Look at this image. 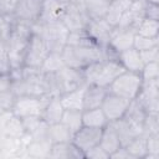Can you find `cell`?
Segmentation results:
<instances>
[{
    "mask_svg": "<svg viewBox=\"0 0 159 159\" xmlns=\"http://www.w3.org/2000/svg\"><path fill=\"white\" fill-rule=\"evenodd\" d=\"M34 24L14 19L11 31L7 37V48H6V55H7L11 71L21 68L24 66L25 51H26L29 40L32 35Z\"/></svg>",
    "mask_w": 159,
    "mask_h": 159,
    "instance_id": "obj_1",
    "label": "cell"
},
{
    "mask_svg": "<svg viewBox=\"0 0 159 159\" xmlns=\"http://www.w3.org/2000/svg\"><path fill=\"white\" fill-rule=\"evenodd\" d=\"M62 60L66 66L82 70L92 62L102 61L109 57H117L109 51L108 47H101L98 45L88 46H70L66 45L61 52Z\"/></svg>",
    "mask_w": 159,
    "mask_h": 159,
    "instance_id": "obj_2",
    "label": "cell"
},
{
    "mask_svg": "<svg viewBox=\"0 0 159 159\" xmlns=\"http://www.w3.org/2000/svg\"><path fill=\"white\" fill-rule=\"evenodd\" d=\"M125 70L119 63L117 57H109L102 61H96L82 68V75L86 84H98L108 88L109 84Z\"/></svg>",
    "mask_w": 159,
    "mask_h": 159,
    "instance_id": "obj_3",
    "label": "cell"
},
{
    "mask_svg": "<svg viewBox=\"0 0 159 159\" xmlns=\"http://www.w3.org/2000/svg\"><path fill=\"white\" fill-rule=\"evenodd\" d=\"M68 30L61 21L55 22H35L32 25V34L39 35L46 43L50 52H62L67 43Z\"/></svg>",
    "mask_w": 159,
    "mask_h": 159,
    "instance_id": "obj_4",
    "label": "cell"
},
{
    "mask_svg": "<svg viewBox=\"0 0 159 159\" xmlns=\"http://www.w3.org/2000/svg\"><path fill=\"white\" fill-rule=\"evenodd\" d=\"M48 75L52 96H60L62 93H66L68 91H72L86 84L82 70H77L73 67L63 66L58 72Z\"/></svg>",
    "mask_w": 159,
    "mask_h": 159,
    "instance_id": "obj_5",
    "label": "cell"
},
{
    "mask_svg": "<svg viewBox=\"0 0 159 159\" xmlns=\"http://www.w3.org/2000/svg\"><path fill=\"white\" fill-rule=\"evenodd\" d=\"M142 83H143V80L140 77V73L124 71L109 84L108 91L125 99L133 101L139 94Z\"/></svg>",
    "mask_w": 159,
    "mask_h": 159,
    "instance_id": "obj_6",
    "label": "cell"
},
{
    "mask_svg": "<svg viewBox=\"0 0 159 159\" xmlns=\"http://www.w3.org/2000/svg\"><path fill=\"white\" fill-rule=\"evenodd\" d=\"M51 94L45 96H17L12 113L20 118L27 116H40L48 103Z\"/></svg>",
    "mask_w": 159,
    "mask_h": 159,
    "instance_id": "obj_7",
    "label": "cell"
},
{
    "mask_svg": "<svg viewBox=\"0 0 159 159\" xmlns=\"http://www.w3.org/2000/svg\"><path fill=\"white\" fill-rule=\"evenodd\" d=\"M135 99L147 114H159V78L143 81L140 92Z\"/></svg>",
    "mask_w": 159,
    "mask_h": 159,
    "instance_id": "obj_8",
    "label": "cell"
},
{
    "mask_svg": "<svg viewBox=\"0 0 159 159\" xmlns=\"http://www.w3.org/2000/svg\"><path fill=\"white\" fill-rule=\"evenodd\" d=\"M48 52L50 51H48L46 43L43 42V40L39 35L32 34L30 40H29L26 51H25L24 66L34 67V68H41Z\"/></svg>",
    "mask_w": 159,
    "mask_h": 159,
    "instance_id": "obj_9",
    "label": "cell"
},
{
    "mask_svg": "<svg viewBox=\"0 0 159 159\" xmlns=\"http://www.w3.org/2000/svg\"><path fill=\"white\" fill-rule=\"evenodd\" d=\"M129 103H130L129 99H125V98L117 96L114 93H111L108 91V93L106 94V97L101 104V108L104 112L108 122H114L124 116Z\"/></svg>",
    "mask_w": 159,
    "mask_h": 159,
    "instance_id": "obj_10",
    "label": "cell"
},
{
    "mask_svg": "<svg viewBox=\"0 0 159 159\" xmlns=\"http://www.w3.org/2000/svg\"><path fill=\"white\" fill-rule=\"evenodd\" d=\"M42 0H16L12 17L26 22H37L41 14Z\"/></svg>",
    "mask_w": 159,
    "mask_h": 159,
    "instance_id": "obj_11",
    "label": "cell"
},
{
    "mask_svg": "<svg viewBox=\"0 0 159 159\" xmlns=\"http://www.w3.org/2000/svg\"><path fill=\"white\" fill-rule=\"evenodd\" d=\"M102 129L101 128H92V127L82 125L76 133H73L71 142L84 154L88 149H91V148H93V147L99 144Z\"/></svg>",
    "mask_w": 159,
    "mask_h": 159,
    "instance_id": "obj_12",
    "label": "cell"
},
{
    "mask_svg": "<svg viewBox=\"0 0 159 159\" xmlns=\"http://www.w3.org/2000/svg\"><path fill=\"white\" fill-rule=\"evenodd\" d=\"M113 29L114 27L111 26L104 19H94V20H88L84 30L98 46L107 47Z\"/></svg>",
    "mask_w": 159,
    "mask_h": 159,
    "instance_id": "obj_13",
    "label": "cell"
},
{
    "mask_svg": "<svg viewBox=\"0 0 159 159\" xmlns=\"http://www.w3.org/2000/svg\"><path fill=\"white\" fill-rule=\"evenodd\" d=\"M88 17L86 15L84 9H81L78 6H75L72 4H67L63 16L61 19V22L66 26V29L71 31H78L84 30L88 22Z\"/></svg>",
    "mask_w": 159,
    "mask_h": 159,
    "instance_id": "obj_14",
    "label": "cell"
},
{
    "mask_svg": "<svg viewBox=\"0 0 159 159\" xmlns=\"http://www.w3.org/2000/svg\"><path fill=\"white\" fill-rule=\"evenodd\" d=\"M134 35H135V30H133V29H117V27H114L107 47L109 48V51L112 53H114L117 56L119 52L133 47Z\"/></svg>",
    "mask_w": 159,
    "mask_h": 159,
    "instance_id": "obj_15",
    "label": "cell"
},
{
    "mask_svg": "<svg viewBox=\"0 0 159 159\" xmlns=\"http://www.w3.org/2000/svg\"><path fill=\"white\" fill-rule=\"evenodd\" d=\"M48 158L53 159H84V154L72 142L52 143Z\"/></svg>",
    "mask_w": 159,
    "mask_h": 159,
    "instance_id": "obj_16",
    "label": "cell"
},
{
    "mask_svg": "<svg viewBox=\"0 0 159 159\" xmlns=\"http://www.w3.org/2000/svg\"><path fill=\"white\" fill-rule=\"evenodd\" d=\"M66 6L62 5L58 0H42L41 14L39 22H55L61 21Z\"/></svg>",
    "mask_w": 159,
    "mask_h": 159,
    "instance_id": "obj_17",
    "label": "cell"
},
{
    "mask_svg": "<svg viewBox=\"0 0 159 159\" xmlns=\"http://www.w3.org/2000/svg\"><path fill=\"white\" fill-rule=\"evenodd\" d=\"M112 125L114 127L117 134H118V138L120 140V144L122 147H125L129 142H132L135 137H138L139 134H142V129L133 125L130 122H128L125 118H119L114 122H111Z\"/></svg>",
    "mask_w": 159,
    "mask_h": 159,
    "instance_id": "obj_18",
    "label": "cell"
},
{
    "mask_svg": "<svg viewBox=\"0 0 159 159\" xmlns=\"http://www.w3.org/2000/svg\"><path fill=\"white\" fill-rule=\"evenodd\" d=\"M117 60L119 61V63L123 66V68L125 71L137 72V73H140L143 65H144L142 58H140L139 51L135 50L134 47H130L128 50L119 52L117 55Z\"/></svg>",
    "mask_w": 159,
    "mask_h": 159,
    "instance_id": "obj_19",
    "label": "cell"
},
{
    "mask_svg": "<svg viewBox=\"0 0 159 159\" xmlns=\"http://www.w3.org/2000/svg\"><path fill=\"white\" fill-rule=\"evenodd\" d=\"M107 93L108 88L106 87L98 84H87L83 94V109L101 107Z\"/></svg>",
    "mask_w": 159,
    "mask_h": 159,
    "instance_id": "obj_20",
    "label": "cell"
},
{
    "mask_svg": "<svg viewBox=\"0 0 159 159\" xmlns=\"http://www.w3.org/2000/svg\"><path fill=\"white\" fill-rule=\"evenodd\" d=\"M65 112V108L60 101L58 96H52L48 101V103L46 104V107L42 111L41 118L43 122H46L47 124H53V123H58L62 119V114Z\"/></svg>",
    "mask_w": 159,
    "mask_h": 159,
    "instance_id": "obj_21",
    "label": "cell"
},
{
    "mask_svg": "<svg viewBox=\"0 0 159 159\" xmlns=\"http://www.w3.org/2000/svg\"><path fill=\"white\" fill-rule=\"evenodd\" d=\"M87 84H83L78 88L68 91L66 93L60 94V101L65 109H77L83 111V94Z\"/></svg>",
    "mask_w": 159,
    "mask_h": 159,
    "instance_id": "obj_22",
    "label": "cell"
},
{
    "mask_svg": "<svg viewBox=\"0 0 159 159\" xmlns=\"http://www.w3.org/2000/svg\"><path fill=\"white\" fill-rule=\"evenodd\" d=\"M99 145L108 153V155H111L113 152H116L118 148L122 147L120 140L118 138V134H117V132H116V129L111 122L102 129Z\"/></svg>",
    "mask_w": 159,
    "mask_h": 159,
    "instance_id": "obj_23",
    "label": "cell"
},
{
    "mask_svg": "<svg viewBox=\"0 0 159 159\" xmlns=\"http://www.w3.org/2000/svg\"><path fill=\"white\" fill-rule=\"evenodd\" d=\"M108 119L101 107L89 108L82 111V124L92 128H104L108 124Z\"/></svg>",
    "mask_w": 159,
    "mask_h": 159,
    "instance_id": "obj_24",
    "label": "cell"
},
{
    "mask_svg": "<svg viewBox=\"0 0 159 159\" xmlns=\"http://www.w3.org/2000/svg\"><path fill=\"white\" fill-rule=\"evenodd\" d=\"M145 117H147V112L144 111V108L140 106V103L137 99L130 101V103L123 116V118H125L133 125L140 128L142 133H143V122H144Z\"/></svg>",
    "mask_w": 159,
    "mask_h": 159,
    "instance_id": "obj_25",
    "label": "cell"
},
{
    "mask_svg": "<svg viewBox=\"0 0 159 159\" xmlns=\"http://www.w3.org/2000/svg\"><path fill=\"white\" fill-rule=\"evenodd\" d=\"M51 145L52 143L48 139H32L26 147L27 158H48Z\"/></svg>",
    "mask_w": 159,
    "mask_h": 159,
    "instance_id": "obj_26",
    "label": "cell"
},
{
    "mask_svg": "<svg viewBox=\"0 0 159 159\" xmlns=\"http://www.w3.org/2000/svg\"><path fill=\"white\" fill-rule=\"evenodd\" d=\"M73 133L62 123H53L48 124L47 128V138L51 143H60V142H71Z\"/></svg>",
    "mask_w": 159,
    "mask_h": 159,
    "instance_id": "obj_27",
    "label": "cell"
},
{
    "mask_svg": "<svg viewBox=\"0 0 159 159\" xmlns=\"http://www.w3.org/2000/svg\"><path fill=\"white\" fill-rule=\"evenodd\" d=\"M111 1L107 0H87L84 5L86 15L89 20L103 19Z\"/></svg>",
    "mask_w": 159,
    "mask_h": 159,
    "instance_id": "obj_28",
    "label": "cell"
},
{
    "mask_svg": "<svg viewBox=\"0 0 159 159\" xmlns=\"http://www.w3.org/2000/svg\"><path fill=\"white\" fill-rule=\"evenodd\" d=\"M144 134H139L132 142H129L124 148L130 154L132 159H144L147 157V140Z\"/></svg>",
    "mask_w": 159,
    "mask_h": 159,
    "instance_id": "obj_29",
    "label": "cell"
},
{
    "mask_svg": "<svg viewBox=\"0 0 159 159\" xmlns=\"http://www.w3.org/2000/svg\"><path fill=\"white\" fill-rule=\"evenodd\" d=\"M127 9H128V7H127L124 4H122L119 0H113V1L109 2V6H108L107 12H106V15H104L103 19H104L111 26L116 27L117 24H118L119 20H120L123 12H124Z\"/></svg>",
    "mask_w": 159,
    "mask_h": 159,
    "instance_id": "obj_30",
    "label": "cell"
},
{
    "mask_svg": "<svg viewBox=\"0 0 159 159\" xmlns=\"http://www.w3.org/2000/svg\"><path fill=\"white\" fill-rule=\"evenodd\" d=\"M61 122L72 132L76 133L83 124H82V111L77 109H65L62 114Z\"/></svg>",
    "mask_w": 159,
    "mask_h": 159,
    "instance_id": "obj_31",
    "label": "cell"
},
{
    "mask_svg": "<svg viewBox=\"0 0 159 159\" xmlns=\"http://www.w3.org/2000/svg\"><path fill=\"white\" fill-rule=\"evenodd\" d=\"M135 34L145 37H159V20L144 17L135 29Z\"/></svg>",
    "mask_w": 159,
    "mask_h": 159,
    "instance_id": "obj_32",
    "label": "cell"
},
{
    "mask_svg": "<svg viewBox=\"0 0 159 159\" xmlns=\"http://www.w3.org/2000/svg\"><path fill=\"white\" fill-rule=\"evenodd\" d=\"M63 66H66V65H65L60 52H48V55L46 56V58L41 66V71L45 73H56Z\"/></svg>",
    "mask_w": 159,
    "mask_h": 159,
    "instance_id": "obj_33",
    "label": "cell"
},
{
    "mask_svg": "<svg viewBox=\"0 0 159 159\" xmlns=\"http://www.w3.org/2000/svg\"><path fill=\"white\" fill-rule=\"evenodd\" d=\"M70 46H88V45H97L91 36L87 34L86 30H78V31H71L67 36V43Z\"/></svg>",
    "mask_w": 159,
    "mask_h": 159,
    "instance_id": "obj_34",
    "label": "cell"
},
{
    "mask_svg": "<svg viewBox=\"0 0 159 159\" xmlns=\"http://www.w3.org/2000/svg\"><path fill=\"white\" fill-rule=\"evenodd\" d=\"M17 96L11 88L0 92V109L2 112H12Z\"/></svg>",
    "mask_w": 159,
    "mask_h": 159,
    "instance_id": "obj_35",
    "label": "cell"
},
{
    "mask_svg": "<svg viewBox=\"0 0 159 159\" xmlns=\"http://www.w3.org/2000/svg\"><path fill=\"white\" fill-rule=\"evenodd\" d=\"M148 1L147 0H132L130 5L128 7V11L133 16L137 24H139L145 17V7Z\"/></svg>",
    "mask_w": 159,
    "mask_h": 159,
    "instance_id": "obj_36",
    "label": "cell"
},
{
    "mask_svg": "<svg viewBox=\"0 0 159 159\" xmlns=\"http://www.w3.org/2000/svg\"><path fill=\"white\" fill-rule=\"evenodd\" d=\"M159 45V37H145V36H140L138 34L134 35V40H133V47L135 50L144 51L148 50L150 47L158 46Z\"/></svg>",
    "mask_w": 159,
    "mask_h": 159,
    "instance_id": "obj_37",
    "label": "cell"
},
{
    "mask_svg": "<svg viewBox=\"0 0 159 159\" xmlns=\"http://www.w3.org/2000/svg\"><path fill=\"white\" fill-rule=\"evenodd\" d=\"M147 140V157L144 159H159V133L145 135Z\"/></svg>",
    "mask_w": 159,
    "mask_h": 159,
    "instance_id": "obj_38",
    "label": "cell"
},
{
    "mask_svg": "<svg viewBox=\"0 0 159 159\" xmlns=\"http://www.w3.org/2000/svg\"><path fill=\"white\" fill-rule=\"evenodd\" d=\"M159 133V114H147L143 122V133L144 135L148 134H157Z\"/></svg>",
    "mask_w": 159,
    "mask_h": 159,
    "instance_id": "obj_39",
    "label": "cell"
},
{
    "mask_svg": "<svg viewBox=\"0 0 159 159\" xmlns=\"http://www.w3.org/2000/svg\"><path fill=\"white\" fill-rule=\"evenodd\" d=\"M140 77L143 81L158 80L159 78V62H149L144 63L140 71Z\"/></svg>",
    "mask_w": 159,
    "mask_h": 159,
    "instance_id": "obj_40",
    "label": "cell"
},
{
    "mask_svg": "<svg viewBox=\"0 0 159 159\" xmlns=\"http://www.w3.org/2000/svg\"><path fill=\"white\" fill-rule=\"evenodd\" d=\"M21 119H22L25 132L29 134H32L43 122L40 116H27V117H22Z\"/></svg>",
    "mask_w": 159,
    "mask_h": 159,
    "instance_id": "obj_41",
    "label": "cell"
},
{
    "mask_svg": "<svg viewBox=\"0 0 159 159\" xmlns=\"http://www.w3.org/2000/svg\"><path fill=\"white\" fill-rule=\"evenodd\" d=\"M12 22H14L12 15H1L0 14V37H4V39L9 37Z\"/></svg>",
    "mask_w": 159,
    "mask_h": 159,
    "instance_id": "obj_42",
    "label": "cell"
},
{
    "mask_svg": "<svg viewBox=\"0 0 159 159\" xmlns=\"http://www.w3.org/2000/svg\"><path fill=\"white\" fill-rule=\"evenodd\" d=\"M140 58L143 63H149V62H159V45L150 47L148 50L140 51Z\"/></svg>",
    "mask_w": 159,
    "mask_h": 159,
    "instance_id": "obj_43",
    "label": "cell"
},
{
    "mask_svg": "<svg viewBox=\"0 0 159 159\" xmlns=\"http://www.w3.org/2000/svg\"><path fill=\"white\" fill-rule=\"evenodd\" d=\"M84 159H109L108 153L98 144L84 153Z\"/></svg>",
    "mask_w": 159,
    "mask_h": 159,
    "instance_id": "obj_44",
    "label": "cell"
},
{
    "mask_svg": "<svg viewBox=\"0 0 159 159\" xmlns=\"http://www.w3.org/2000/svg\"><path fill=\"white\" fill-rule=\"evenodd\" d=\"M145 17L152 20H159V4L148 2L145 7Z\"/></svg>",
    "mask_w": 159,
    "mask_h": 159,
    "instance_id": "obj_45",
    "label": "cell"
},
{
    "mask_svg": "<svg viewBox=\"0 0 159 159\" xmlns=\"http://www.w3.org/2000/svg\"><path fill=\"white\" fill-rule=\"evenodd\" d=\"M16 0H0V14L1 15H12Z\"/></svg>",
    "mask_w": 159,
    "mask_h": 159,
    "instance_id": "obj_46",
    "label": "cell"
},
{
    "mask_svg": "<svg viewBox=\"0 0 159 159\" xmlns=\"http://www.w3.org/2000/svg\"><path fill=\"white\" fill-rule=\"evenodd\" d=\"M10 71H11V68H10V63H9L6 52H0V75L10 73Z\"/></svg>",
    "mask_w": 159,
    "mask_h": 159,
    "instance_id": "obj_47",
    "label": "cell"
},
{
    "mask_svg": "<svg viewBox=\"0 0 159 159\" xmlns=\"http://www.w3.org/2000/svg\"><path fill=\"white\" fill-rule=\"evenodd\" d=\"M109 159H132V157L124 147H120L109 155Z\"/></svg>",
    "mask_w": 159,
    "mask_h": 159,
    "instance_id": "obj_48",
    "label": "cell"
},
{
    "mask_svg": "<svg viewBox=\"0 0 159 159\" xmlns=\"http://www.w3.org/2000/svg\"><path fill=\"white\" fill-rule=\"evenodd\" d=\"M11 82H12V78H11L10 73L0 75V92L4 91V89L10 88L11 87Z\"/></svg>",
    "mask_w": 159,
    "mask_h": 159,
    "instance_id": "obj_49",
    "label": "cell"
},
{
    "mask_svg": "<svg viewBox=\"0 0 159 159\" xmlns=\"http://www.w3.org/2000/svg\"><path fill=\"white\" fill-rule=\"evenodd\" d=\"M86 1H87V0H71L70 4H72V5H75V6H78V7H81V9H84Z\"/></svg>",
    "mask_w": 159,
    "mask_h": 159,
    "instance_id": "obj_50",
    "label": "cell"
},
{
    "mask_svg": "<svg viewBox=\"0 0 159 159\" xmlns=\"http://www.w3.org/2000/svg\"><path fill=\"white\" fill-rule=\"evenodd\" d=\"M58 1H60L62 5H65V6H66L67 4H70V1H71V0H58Z\"/></svg>",
    "mask_w": 159,
    "mask_h": 159,
    "instance_id": "obj_51",
    "label": "cell"
},
{
    "mask_svg": "<svg viewBox=\"0 0 159 159\" xmlns=\"http://www.w3.org/2000/svg\"><path fill=\"white\" fill-rule=\"evenodd\" d=\"M148 2H154V4H159V0H147Z\"/></svg>",
    "mask_w": 159,
    "mask_h": 159,
    "instance_id": "obj_52",
    "label": "cell"
},
{
    "mask_svg": "<svg viewBox=\"0 0 159 159\" xmlns=\"http://www.w3.org/2000/svg\"><path fill=\"white\" fill-rule=\"evenodd\" d=\"M2 137V130H1V125H0V138Z\"/></svg>",
    "mask_w": 159,
    "mask_h": 159,
    "instance_id": "obj_53",
    "label": "cell"
},
{
    "mask_svg": "<svg viewBox=\"0 0 159 159\" xmlns=\"http://www.w3.org/2000/svg\"><path fill=\"white\" fill-rule=\"evenodd\" d=\"M2 113H4V112H2L1 109H0V117H1V114H2Z\"/></svg>",
    "mask_w": 159,
    "mask_h": 159,
    "instance_id": "obj_54",
    "label": "cell"
},
{
    "mask_svg": "<svg viewBox=\"0 0 159 159\" xmlns=\"http://www.w3.org/2000/svg\"><path fill=\"white\" fill-rule=\"evenodd\" d=\"M107 1H113V0H107Z\"/></svg>",
    "mask_w": 159,
    "mask_h": 159,
    "instance_id": "obj_55",
    "label": "cell"
}]
</instances>
